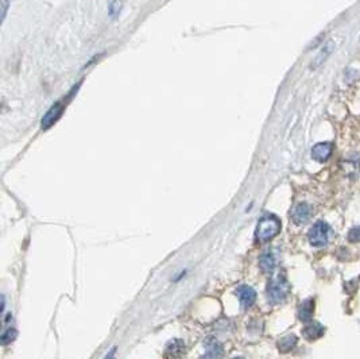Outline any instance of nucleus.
<instances>
[{"label":"nucleus","mask_w":360,"mask_h":359,"mask_svg":"<svg viewBox=\"0 0 360 359\" xmlns=\"http://www.w3.org/2000/svg\"><path fill=\"white\" fill-rule=\"evenodd\" d=\"M62 111H64V107H62V104L60 102L56 103V104H53L52 108L49 110V111L43 115L42 118V121H41V126H42L43 130H47V128H50V127L56 123L60 117H61Z\"/></svg>","instance_id":"obj_5"},{"label":"nucleus","mask_w":360,"mask_h":359,"mask_svg":"<svg viewBox=\"0 0 360 359\" xmlns=\"http://www.w3.org/2000/svg\"><path fill=\"white\" fill-rule=\"evenodd\" d=\"M314 312V300L308 299L301 304L298 308V319L301 322H309Z\"/></svg>","instance_id":"obj_12"},{"label":"nucleus","mask_w":360,"mask_h":359,"mask_svg":"<svg viewBox=\"0 0 360 359\" xmlns=\"http://www.w3.org/2000/svg\"><path fill=\"white\" fill-rule=\"evenodd\" d=\"M234 359H243V358H234Z\"/></svg>","instance_id":"obj_20"},{"label":"nucleus","mask_w":360,"mask_h":359,"mask_svg":"<svg viewBox=\"0 0 360 359\" xmlns=\"http://www.w3.org/2000/svg\"><path fill=\"white\" fill-rule=\"evenodd\" d=\"M123 1L122 0H109V4H108V12L109 16L112 19H116L120 12H122Z\"/></svg>","instance_id":"obj_15"},{"label":"nucleus","mask_w":360,"mask_h":359,"mask_svg":"<svg viewBox=\"0 0 360 359\" xmlns=\"http://www.w3.org/2000/svg\"><path fill=\"white\" fill-rule=\"evenodd\" d=\"M115 354H116V347H113L112 350L109 351V353L105 355V358L104 359H115Z\"/></svg>","instance_id":"obj_19"},{"label":"nucleus","mask_w":360,"mask_h":359,"mask_svg":"<svg viewBox=\"0 0 360 359\" xmlns=\"http://www.w3.org/2000/svg\"><path fill=\"white\" fill-rule=\"evenodd\" d=\"M308 239L314 247H321L324 244H327L329 239V226L323 220L316 222L309 231Z\"/></svg>","instance_id":"obj_3"},{"label":"nucleus","mask_w":360,"mask_h":359,"mask_svg":"<svg viewBox=\"0 0 360 359\" xmlns=\"http://www.w3.org/2000/svg\"><path fill=\"white\" fill-rule=\"evenodd\" d=\"M236 294H238L240 304H242V307H243L244 309L253 307V304L255 303V300H257V292H255L251 286H247V285L239 286L238 289H236Z\"/></svg>","instance_id":"obj_6"},{"label":"nucleus","mask_w":360,"mask_h":359,"mask_svg":"<svg viewBox=\"0 0 360 359\" xmlns=\"http://www.w3.org/2000/svg\"><path fill=\"white\" fill-rule=\"evenodd\" d=\"M183 350H185V343L180 339H173L166 346V357L176 358V357H180L182 354Z\"/></svg>","instance_id":"obj_13"},{"label":"nucleus","mask_w":360,"mask_h":359,"mask_svg":"<svg viewBox=\"0 0 360 359\" xmlns=\"http://www.w3.org/2000/svg\"><path fill=\"white\" fill-rule=\"evenodd\" d=\"M312 207L306 203H301L293 211V222L295 224H304L312 218Z\"/></svg>","instance_id":"obj_8"},{"label":"nucleus","mask_w":360,"mask_h":359,"mask_svg":"<svg viewBox=\"0 0 360 359\" xmlns=\"http://www.w3.org/2000/svg\"><path fill=\"white\" fill-rule=\"evenodd\" d=\"M333 49H335V42H333V41H328L323 46V49L320 50V53L316 56V58H314L312 68H318V66L323 65L324 62L328 60V57L332 54Z\"/></svg>","instance_id":"obj_11"},{"label":"nucleus","mask_w":360,"mask_h":359,"mask_svg":"<svg viewBox=\"0 0 360 359\" xmlns=\"http://www.w3.org/2000/svg\"><path fill=\"white\" fill-rule=\"evenodd\" d=\"M276 265H278V252H276V250H272V248L265 250L259 258L261 270L266 274H270L275 270Z\"/></svg>","instance_id":"obj_4"},{"label":"nucleus","mask_w":360,"mask_h":359,"mask_svg":"<svg viewBox=\"0 0 360 359\" xmlns=\"http://www.w3.org/2000/svg\"><path fill=\"white\" fill-rule=\"evenodd\" d=\"M279 231H281L279 219L272 216V215H267L259 220L257 231H255V238H257L258 242H269L270 239L276 237Z\"/></svg>","instance_id":"obj_1"},{"label":"nucleus","mask_w":360,"mask_h":359,"mask_svg":"<svg viewBox=\"0 0 360 359\" xmlns=\"http://www.w3.org/2000/svg\"><path fill=\"white\" fill-rule=\"evenodd\" d=\"M15 338H16V331H15L14 328H8V330L3 332V335H1V343H3V345H8V343L15 341Z\"/></svg>","instance_id":"obj_16"},{"label":"nucleus","mask_w":360,"mask_h":359,"mask_svg":"<svg viewBox=\"0 0 360 359\" xmlns=\"http://www.w3.org/2000/svg\"><path fill=\"white\" fill-rule=\"evenodd\" d=\"M302 335L308 341H316L324 335V327L320 323H310L302 330Z\"/></svg>","instance_id":"obj_10"},{"label":"nucleus","mask_w":360,"mask_h":359,"mask_svg":"<svg viewBox=\"0 0 360 359\" xmlns=\"http://www.w3.org/2000/svg\"><path fill=\"white\" fill-rule=\"evenodd\" d=\"M348 240L352 243L360 242V227H354L348 233Z\"/></svg>","instance_id":"obj_17"},{"label":"nucleus","mask_w":360,"mask_h":359,"mask_svg":"<svg viewBox=\"0 0 360 359\" xmlns=\"http://www.w3.org/2000/svg\"><path fill=\"white\" fill-rule=\"evenodd\" d=\"M223 346L220 345L216 339H211L206 342L204 359H221L223 357Z\"/></svg>","instance_id":"obj_9"},{"label":"nucleus","mask_w":360,"mask_h":359,"mask_svg":"<svg viewBox=\"0 0 360 359\" xmlns=\"http://www.w3.org/2000/svg\"><path fill=\"white\" fill-rule=\"evenodd\" d=\"M8 0H1V20L5 19V14H7V9H8Z\"/></svg>","instance_id":"obj_18"},{"label":"nucleus","mask_w":360,"mask_h":359,"mask_svg":"<svg viewBox=\"0 0 360 359\" xmlns=\"http://www.w3.org/2000/svg\"><path fill=\"white\" fill-rule=\"evenodd\" d=\"M297 336L295 335H287V336H283L281 341L278 342V349L281 353H289L297 345Z\"/></svg>","instance_id":"obj_14"},{"label":"nucleus","mask_w":360,"mask_h":359,"mask_svg":"<svg viewBox=\"0 0 360 359\" xmlns=\"http://www.w3.org/2000/svg\"><path fill=\"white\" fill-rule=\"evenodd\" d=\"M290 285L283 274L275 275L272 280L269 281L267 285V299L272 304L282 303L287 297Z\"/></svg>","instance_id":"obj_2"},{"label":"nucleus","mask_w":360,"mask_h":359,"mask_svg":"<svg viewBox=\"0 0 360 359\" xmlns=\"http://www.w3.org/2000/svg\"><path fill=\"white\" fill-rule=\"evenodd\" d=\"M333 146L329 142H321L313 146L312 149V158L318 161V162H325L329 157L332 155Z\"/></svg>","instance_id":"obj_7"}]
</instances>
